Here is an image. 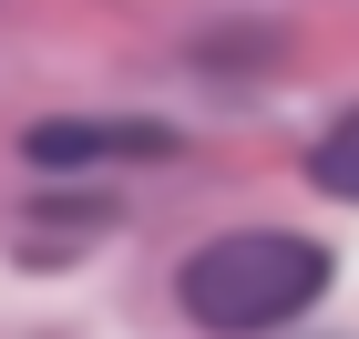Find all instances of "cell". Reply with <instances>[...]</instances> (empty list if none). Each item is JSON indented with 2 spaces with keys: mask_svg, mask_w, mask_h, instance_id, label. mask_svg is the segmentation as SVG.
<instances>
[{
  "mask_svg": "<svg viewBox=\"0 0 359 339\" xmlns=\"http://www.w3.org/2000/svg\"><path fill=\"white\" fill-rule=\"evenodd\" d=\"M175 298H185L195 329H216V339H267V329H287L298 309L329 298V247L287 237V226H236V237H205L185 257Z\"/></svg>",
  "mask_w": 359,
  "mask_h": 339,
  "instance_id": "6da1fadb",
  "label": "cell"
},
{
  "mask_svg": "<svg viewBox=\"0 0 359 339\" xmlns=\"http://www.w3.org/2000/svg\"><path fill=\"white\" fill-rule=\"evenodd\" d=\"M31 175H93V165H154L175 154L165 124H83V113H62V124H31L21 134Z\"/></svg>",
  "mask_w": 359,
  "mask_h": 339,
  "instance_id": "7a4b0ae2",
  "label": "cell"
},
{
  "mask_svg": "<svg viewBox=\"0 0 359 339\" xmlns=\"http://www.w3.org/2000/svg\"><path fill=\"white\" fill-rule=\"evenodd\" d=\"M308 185H318V196H339V206H359V103L339 113L318 144H308Z\"/></svg>",
  "mask_w": 359,
  "mask_h": 339,
  "instance_id": "3957f363",
  "label": "cell"
}]
</instances>
